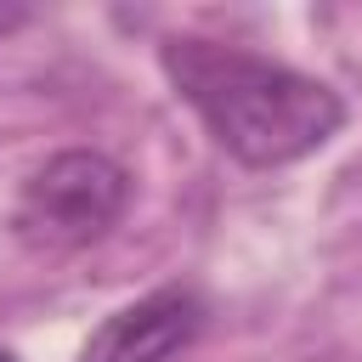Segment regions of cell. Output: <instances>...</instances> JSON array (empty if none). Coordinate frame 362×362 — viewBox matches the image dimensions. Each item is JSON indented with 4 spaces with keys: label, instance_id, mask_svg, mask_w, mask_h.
Instances as JSON below:
<instances>
[{
    "label": "cell",
    "instance_id": "1",
    "mask_svg": "<svg viewBox=\"0 0 362 362\" xmlns=\"http://www.w3.org/2000/svg\"><path fill=\"white\" fill-rule=\"evenodd\" d=\"M158 62L175 96L209 130V141L249 170L300 164L345 130L339 90L260 51L204 34H170L158 45Z\"/></svg>",
    "mask_w": 362,
    "mask_h": 362
},
{
    "label": "cell",
    "instance_id": "2",
    "mask_svg": "<svg viewBox=\"0 0 362 362\" xmlns=\"http://www.w3.org/2000/svg\"><path fill=\"white\" fill-rule=\"evenodd\" d=\"M130 209V170L96 147H62L34 164L11 198V238L28 255H74L102 243Z\"/></svg>",
    "mask_w": 362,
    "mask_h": 362
},
{
    "label": "cell",
    "instance_id": "3",
    "mask_svg": "<svg viewBox=\"0 0 362 362\" xmlns=\"http://www.w3.org/2000/svg\"><path fill=\"white\" fill-rule=\"evenodd\" d=\"M209 322V305L198 288H153L130 305H119L113 317H102V328L85 339L79 362H170L181 356Z\"/></svg>",
    "mask_w": 362,
    "mask_h": 362
},
{
    "label": "cell",
    "instance_id": "4",
    "mask_svg": "<svg viewBox=\"0 0 362 362\" xmlns=\"http://www.w3.org/2000/svg\"><path fill=\"white\" fill-rule=\"evenodd\" d=\"M0 362H17V356H11V351H6V345H0Z\"/></svg>",
    "mask_w": 362,
    "mask_h": 362
}]
</instances>
